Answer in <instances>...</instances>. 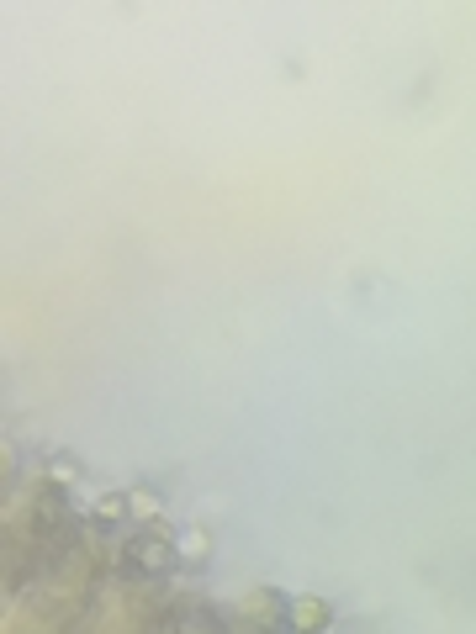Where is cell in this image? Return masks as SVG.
Listing matches in <instances>:
<instances>
[{
  "label": "cell",
  "mask_w": 476,
  "mask_h": 634,
  "mask_svg": "<svg viewBox=\"0 0 476 634\" xmlns=\"http://www.w3.org/2000/svg\"><path fill=\"white\" fill-rule=\"evenodd\" d=\"M291 619H297L302 629H323V624H328V608H323V603H307V598H302V603H291Z\"/></svg>",
  "instance_id": "cell-1"
}]
</instances>
